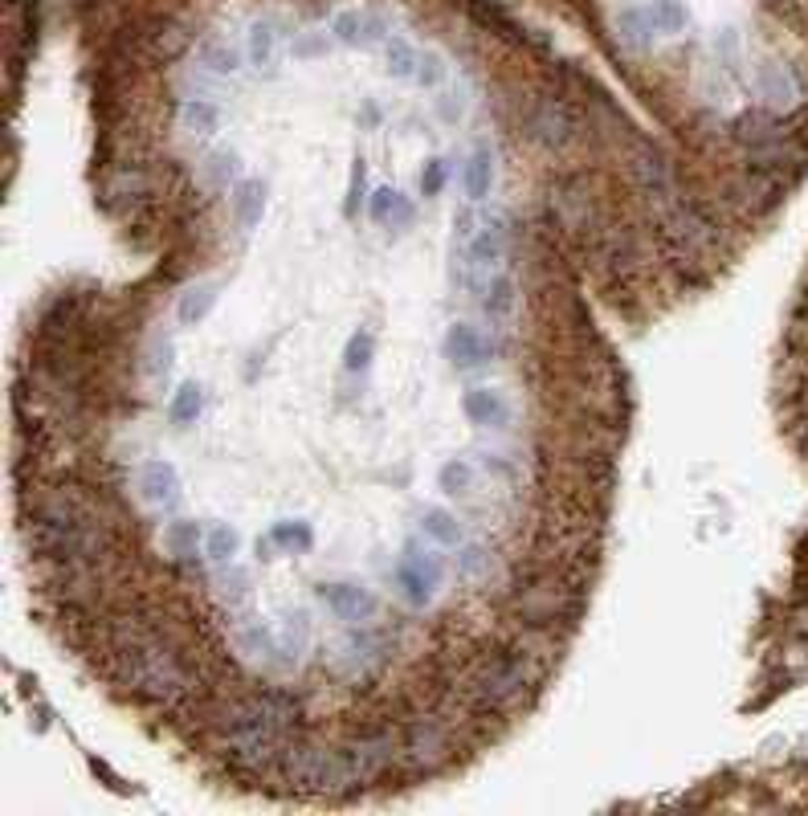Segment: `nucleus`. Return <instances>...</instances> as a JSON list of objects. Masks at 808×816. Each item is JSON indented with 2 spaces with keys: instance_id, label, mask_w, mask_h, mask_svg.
<instances>
[{
  "instance_id": "7c9ffc66",
  "label": "nucleus",
  "mask_w": 808,
  "mask_h": 816,
  "mask_svg": "<svg viewBox=\"0 0 808 816\" xmlns=\"http://www.w3.org/2000/svg\"><path fill=\"white\" fill-rule=\"evenodd\" d=\"M470 486H474V466L466 462V457H449V462L441 466V490L470 494Z\"/></svg>"
},
{
  "instance_id": "2eb2a0df",
  "label": "nucleus",
  "mask_w": 808,
  "mask_h": 816,
  "mask_svg": "<svg viewBox=\"0 0 808 816\" xmlns=\"http://www.w3.org/2000/svg\"><path fill=\"white\" fill-rule=\"evenodd\" d=\"M266 180H241L233 188V213H237V225L241 229H254L266 213Z\"/></svg>"
},
{
  "instance_id": "f3484780",
  "label": "nucleus",
  "mask_w": 808,
  "mask_h": 816,
  "mask_svg": "<svg viewBox=\"0 0 808 816\" xmlns=\"http://www.w3.org/2000/svg\"><path fill=\"white\" fill-rule=\"evenodd\" d=\"M458 572H462V580L486 588V584L498 576V555H494L490 547H482V543H466V547L458 551Z\"/></svg>"
},
{
  "instance_id": "f257e3e1",
  "label": "nucleus",
  "mask_w": 808,
  "mask_h": 816,
  "mask_svg": "<svg viewBox=\"0 0 808 816\" xmlns=\"http://www.w3.org/2000/svg\"><path fill=\"white\" fill-rule=\"evenodd\" d=\"M392 633L388 625H347V633L319 645V661L343 686H372L384 678Z\"/></svg>"
},
{
  "instance_id": "4468645a",
  "label": "nucleus",
  "mask_w": 808,
  "mask_h": 816,
  "mask_svg": "<svg viewBox=\"0 0 808 816\" xmlns=\"http://www.w3.org/2000/svg\"><path fill=\"white\" fill-rule=\"evenodd\" d=\"M196 62L205 66L213 78H233L241 70V49L233 41H225V37H205L200 49H196Z\"/></svg>"
},
{
  "instance_id": "a878e982",
  "label": "nucleus",
  "mask_w": 808,
  "mask_h": 816,
  "mask_svg": "<svg viewBox=\"0 0 808 816\" xmlns=\"http://www.w3.org/2000/svg\"><path fill=\"white\" fill-rule=\"evenodd\" d=\"M180 119H184V127L192 135H213L217 123H221V111L213 107L209 98H184L180 102Z\"/></svg>"
},
{
  "instance_id": "2f4dec72",
  "label": "nucleus",
  "mask_w": 808,
  "mask_h": 816,
  "mask_svg": "<svg viewBox=\"0 0 808 816\" xmlns=\"http://www.w3.org/2000/svg\"><path fill=\"white\" fill-rule=\"evenodd\" d=\"M331 54V37L327 33H298L290 41V58L294 62H311V58H327Z\"/></svg>"
},
{
  "instance_id": "393cba45",
  "label": "nucleus",
  "mask_w": 808,
  "mask_h": 816,
  "mask_svg": "<svg viewBox=\"0 0 808 816\" xmlns=\"http://www.w3.org/2000/svg\"><path fill=\"white\" fill-rule=\"evenodd\" d=\"M396 588H400V596L404 600H409L413 608H429V600H433V580H425L417 568H409V564H404V559H400V564H396Z\"/></svg>"
},
{
  "instance_id": "6ab92c4d",
  "label": "nucleus",
  "mask_w": 808,
  "mask_h": 816,
  "mask_svg": "<svg viewBox=\"0 0 808 816\" xmlns=\"http://www.w3.org/2000/svg\"><path fill=\"white\" fill-rule=\"evenodd\" d=\"M417 519H421V531L445 547H462V523L458 515H449V510H437V506H421L417 510Z\"/></svg>"
},
{
  "instance_id": "0eeeda50",
  "label": "nucleus",
  "mask_w": 808,
  "mask_h": 816,
  "mask_svg": "<svg viewBox=\"0 0 808 816\" xmlns=\"http://www.w3.org/2000/svg\"><path fill=\"white\" fill-rule=\"evenodd\" d=\"M331 37L339 45H351V49H372V45L388 41V21L380 13H368V9H347V13H335Z\"/></svg>"
},
{
  "instance_id": "cd10ccee",
  "label": "nucleus",
  "mask_w": 808,
  "mask_h": 816,
  "mask_svg": "<svg viewBox=\"0 0 808 816\" xmlns=\"http://www.w3.org/2000/svg\"><path fill=\"white\" fill-rule=\"evenodd\" d=\"M372 360H376V339H372V331H356V335L347 339V347H343V372L364 376V372L372 368Z\"/></svg>"
},
{
  "instance_id": "bb28decb",
  "label": "nucleus",
  "mask_w": 808,
  "mask_h": 816,
  "mask_svg": "<svg viewBox=\"0 0 808 816\" xmlns=\"http://www.w3.org/2000/svg\"><path fill=\"white\" fill-rule=\"evenodd\" d=\"M404 564L409 568H417L425 580H433V584H441L445 580V559L437 555V551H429L425 543H417V539H404Z\"/></svg>"
},
{
  "instance_id": "412c9836",
  "label": "nucleus",
  "mask_w": 808,
  "mask_h": 816,
  "mask_svg": "<svg viewBox=\"0 0 808 816\" xmlns=\"http://www.w3.org/2000/svg\"><path fill=\"white\" fill-rule=\"evenodd\" d=\"M237 168H241L237 151H233V147H221V151H209V156H205V168H200V176H205V184H209L213 192H225V188H233Z\"/></svg>"
},
{
  "instance_id": "f704fd0d",
  "label": "nucleus",
  "mask_w": 808,
  "mask_h": 816,
  "mask_svg": "<svg viewBox=\"0 0 808 816\" xmlns=\"http://www.w3.org/2000/svg\"><path fill=\"white\" fill-rule=\"evenodd\" d=\"M245 584H249V576H245L241 568H229V564H221V576H217V592H221V600L237 604V600L245 596Z\"/></svg>"
},
{
  "instance_id": "b1692460",
  "label": "nucleus",
  "mask_w": 808,
  "mask_h": 816,
  "mask_svg": "<svg viewBox=\"0 0 808 816\" xmlns=\"http://www.w3.org/2000/svg\"><path fill=\"white\" fill-rule=\"evenodd\" d=\"M417 62H421V54L404 37H388L384 41V66H388L392 78H400V82L417 78Z\"/></svg>"
},
{
  "instance_id": "c756f323",
  "label": "nucleus",
  "mask_w": 808,
  "mask_h": 816,
  "mask_svg": "<svg viewBox=\"0 0 808 816\" xmlns=\"http://www.w3.org/2000/svg\"><path fill=\"white\" fill-rule=\"evenodd\" d=\"M649 21H653V29L658 33H682L686 29V9L678 5V0H649Z\"/></svg>"
},
{
  "instance_id": "9b49d317",
  "label": "nucleus",
  "mask_w": 808,
  "mask_h": 816,
  "mask_svg": "<svg viewBox=\"0 0 808 816\" xmlns=\"http://www.w3.org/2000/svg\"><path fill=\"white\" fill-rule=\"evenodd\" d=\"M613 33H617L621 49H629V54H649L653 37H658V29H653L645 5H625V9L613 17Z\"/></svg>"
},
{
  "instance_id": "a211bd4d",
  "label": "nucleus",
  "mask_w": 808,
  "mask_h": 816,
  "mask_svg": "<svg viewBox=\"0 0 808 816\" xmlns=\"http://www.w3.org/2000/svg\"><path fill=\"white\" fill-rule=\"evenodd\" d=\"M490 180H494V164H490V151L486 143H474L470 147V160H466V196L474 204H482L490 196Z\"/></svg>"
},
{
  "instance_id": "20e7f679",
  "label": "nucleus",
  "mask_w": 808,
  "mask_h": 816,
  "mask_svg": "<svg viewBox=\"0 0 808 816\" xmlns=\"http://www.w3.org/2000/svg\"><path fill=\"white\" fill-rule=\"evenodd\" d=\"M784 131H792V115H780L772 107H747L743 115L727 119V139L739 143L743 151L760 147V143H768V139H776Z\"/></svg>"
},
{
  "instance_id": "39448f33",
  "label": "nucleus",
  "mask_w": 808,
  "mask_h": 816,
  "mask_svg": "<svg viewBox=\"0 0 808 816\" xmlns=\"http://www.w3.org/2000/svg\"><path fill=\"white\" fill-rule=\"evenodd\" d=\"M498 355V343L490 335H482L478 327L470 323H453L449 335H445V360L458 368V372H474L482 364H490Z\"/></svg>"
},
{
  "instance_id": "dca6fc26",
  "label": "nucleus",
  "mask_w": 808,
  "mask_h": 816,
  "mask_svg": "<svg viewBox=\"0 0 808 816\" xmlns=\"http://www.w3.org/2000/svg\"><path fill=\"white\" fill-rule=\"evenodd\" d=\"M217 282H196V286H188L184 294H180V302H176V319L184 323V327H196V323H205L209 319V311H213V302H217Z\"/></svg>"
},
{
  "instance_id": "6e6552de",
  "label": "nucleus",
  "mask_w": 808,
  "mask_h": 816,
  "mask_svg": "<svg viewBox=\"0 0 808 816\" xmlns=\"http://www.w3.org/2000/svg\"><path fill=\"white\" fill-rule=\"evenodd\" d=\"M135 490L151 506H176L184 486H180V474H176L172 462H164V457H151V462H143L139 474H135Z\"/></svg>"
},
{
  "instance_id": "c85d7f7f",
  "label": "nucleus",
  "mask_w": 808,
  "mask_h": 816,
  "mask_svg": "<svg viewBox=\"0 0 808 816\" xmlns=\"http://www.w3.org/2000/svg\"><path fill=\"white\" fill-rule=\"evenodd\" d=\"M237 547H241V535L229 523H217V527L205 531V555L213 559V564H233Z\"/></svg>"
},
{
  "instance_id": "473e14b6",
  "label": "nucleus",
  "mask_w": 808,
  "mask_h": 816,
  "mask_svg": "<svg viewBox=\"0 0 808 816\" xmlns=\"http://www.w3.org/2000/svg\"><path fill=\"white\" fill-rule=\"evenodd\" d=\"M364 188H368V164L356 160V164H351V184H347V200H343V217H356V213H360Z\"/></svg>"
},
{
  "instance_id": "5701e85b",
  "label": "nucleus",
  "mask_w": 808,
  "mask_h": 816,
  "mask_svg": "<svg viewBox=\"0 0 808 816\" xmlns=\"http://www.w3.org/2000/svg\"><path fill=\"white\" fill-rule=\"evenodd\" d=\"M270 539H274L286 555H307V551L315 547V531H311V523H302V519H282V523H274Z\"/></svg>"
},
{
  "instance_id": "423d86ee",
  "label": "nucleus",
  "mask_w": 808,
  "mask_h": 816,
  "mask_svg": "<svg viewBox=\"0 0 808 816\" xmlns=\"http://www.w3.org/2000/svg\"><path fill=\"white\" fill-rule=\"evenodd\" d=\"M755 94L764 98V107L780 111V115H792L800 107V86L792 78V62H764L755 66Z\"/></svg>"
},
{
  "instance_id": "9d476101",
  "label": "nucleus",
  "mask_w": 808,
  "mask_h": 816,
  "mask_svg": "<svg viewBox=\"0 0 808 816\" xmlns=\"http://www.w3.org/2000/svg\"><path fill=\"white\" fill-rule=\"evenodd\" d=\"M164 547L176 559V568L196 572L200 555H205V551H200V547H205V531H200V523H192V519H176V523L164 527Z\"/></svg>"
},
{
  "instance_id": "c9c22d12",
  "label": "nucleus",
  "mask_w": 808,
  "mask_h": 816,
  "mask_svg": "<svg viewBox=\"0 0 808 816\" xmlns=\"http://www.w3.org/2000/svg\"><path fill=\"white\" fill-rule=\"evenodd\" d=\"M449 184V164L441 156H433L421 172V196H441V188Z\"/></svg>"
},
{
  "instance_id": "7ed1b4c3",
  "label": "nucleus",
  "mask_w": 808,
  "mask_h": 816,
  "mask_svg": "<svg viewBox=\"0 0 808 816\" xmlns=\"http://www.w3.org/2000/svg\"><path fill=\"white\" fill-rule=\"evenodd\" d=\"M323 596V604L331 608V617L343 621V625H372V617L380 612V600L360 588V584H347V580H331V584H319L315 588Z\"/></svg>"
},
{
  "instance_id": "4c0bfd02",
  "label": "nucleus",
  "mask_w": 808,
  "mask_h": 816,
  "mask_svg": "<svg viewBox=\"0 0 808 816\" xmlns=\"http://www.w3.org/2000/svg\"><path fill=\"white\" fill-rule=\"evenodd\" d=\"M462 111H466V102H462V94H458V90H445V94L437 98V115H441L445 123H458V119H462Z\"/></svg>"
},
{
  "instance_id": "4be33fe9",
  "label": "nucleus",
  "mask_w": 808,
  "mask_h": 816,
  "mask_svg": "<svg viewBox=\"0 0 808 816\" xmlns=\"http://www.w3.org/2000/svg\"><path fill=\"white\" fill-rule=\"evenodd\" d=\"M482 311L490 319H511L515 315V278L507 274H494L482 290Z\"/></svg>"
},
{
  "instance_id": "f8f14e48",
  "label": "nucleus",
  "mask_w": 808,
  "mask_h": 816,
  "mask_svg": "<svg viewBox=\"0 0 808 816\" xmlns=\"http://www.w3.org/2000/svg\"><path fill=\"white\" fill-rule=\"evenodd\" d=\"M368 217H372L376 225H384V229H388V225H400V229H404V225L413 221V200L384 184V188H376V192L368 196Z\"/></svg>"
},
{
  "instance_id": "f03ea898",
  "label": "nucleus",
  "mask_w": 808,
  "mask_h": 816,
  "mask_svg": "<svg viewBox=\"0 0 808 816\" xmlns=\"http://www.w3.org/2000/svg\"><path fill=\"white\" fill-rule=\"evenodd\" d=\"M519 123H523L527 139H535L539 147H551V151L568 147V143L580 135V119H576V111H572L564 86L539 90V94L527 102V107H523Z\"/></svg>"
},
{
  "instance_id": "1a4fd4ad",
  "label": "nucleus",
  "mask_w": 808,
  "mask_h": 816,
  "mask_svg": "<svg viewBox=\"0 0 808 816\" xmlns=\"http://www.w3.org/2000/svg\"><path fill=\"white\" fill-rule=\"evenodd\" d=\"M462 417L478 429H507L511 404L498 388H470V392H462Z\"/></svg>"
},
{
  "instance_id": "72a5a7b5",
  "label": "nucleus",
  "mask_w": 808,
  "mask_h": 816,
  "mask_svg": "<svg viewBox=\"0 0 808 816\" xmlns=\"http://www.w3.org/2000/svg\"><path fill=\"white\" fill-rule=\"evenodd\" d=\"M172 355H176L172 335H168V331H160V335H156V343H151V364H147V372L156 376V380H164V376L172 372Z\"/></svg>"
},
{
  "instance_id": "aec40b11",
  "label": "nucleus",
  "mask_w": 808,
  "mask_h": 816,
  "mask_svg": "<svg viewBox=\"0 0 808 816\" xmlns=\"http://www.w3.org/2000/svg\"><path fill=\"white\" fill-rule=\"evenodd\" d=\"M200 413H205V388H200L196 380L180 384V388H176V396H172V408H168L172 425L188 429V425H196V421H200Z\"/></svg>"
},
{
  "instance_id": "ddd939ff",
  "label": "nucleus",
  "mask_w": 808,
  "mask_h": 816,
  "mask_svg": "<svg viewBox=\"0 0 808 816\" xmlns=\"http://www.w3.org/2000/svg\"><path fill=\"white\" fill-rule=\"evenodd\" d=\"M274 45H278V25L270 21V17H262V21H254L249 25V37H245V58H249V66H254L258 74H274Z\"/></svg>"
},
{
  "instance_id": "e433bc0d",
  "label": "nucleus",
  "mask_w": 808,
  "mask_h": 816,
  "mask_svg": "<svg viewBox=\"0 0 808 816\" xmlns=\"http://www.w3.org/2000/svg\"><path fill=\"white\" fill-rule=\"evenodd\" d=\"M421 90H433V86H441L445 82V62L437 58V54H421V62H417V78H413Z\"/></svg>"
}]
</instances>
